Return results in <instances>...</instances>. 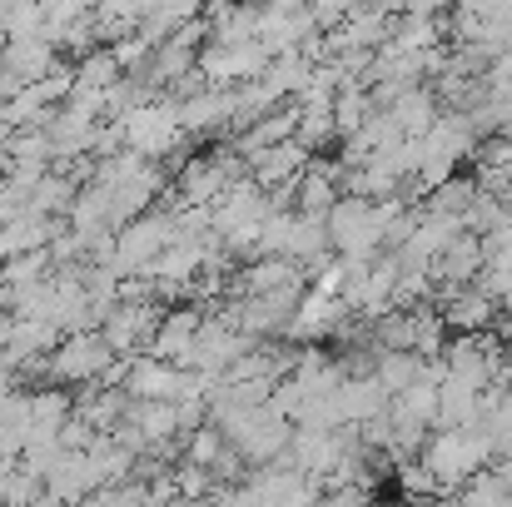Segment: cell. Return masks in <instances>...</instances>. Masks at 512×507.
<instances>
[{
  "label": "cell",
  "instance_id": "1",
  "mask_svg": "<svg viewBox=\"0 0 512 507\" xmlns=\"http://www.w3.org/2000/svg\"><path fill=\"white\" fill-rule=\"evenodd\" d=\"M418 458H423L428 473L438 478V493L453 498V488H458L468 473H478L483 463H493V448H488V438H483L478 423H463V428H438V433H428V443H423Z\"/></svg>",
  "mask_w": 512,
  "mask_h": 507
},
{
  "label": "cell",
  "instance_id": "7",
  "mask_svg": "<svg viewBox=\"0 0 512 507\" xmlns=\"http://www.w3.org/2000/svg\"><path fill=\"white\" fill-rule=\"evenodd\" d=\"M418 373H423V353H413V348H378V358H373V378L383 383V393L408 388Z\"/></svg>",
  "mask_w": 512,
  "mask_h": 507
},
{
  "label": "cell",
  "instance_id": "4",
  "mask_svg": "<svg viewBox=\"0 0 512 507\" xmlns=\"http://www.w3.org/2000/svg\"><path fill=\"white\" fill-rule=\"evenodd\" d=\"M383 110L393 115V125H398L403 135H428V125L438 120L443 100H438V90H433L428 80H413V85H403V90H398Z\"/></svg>",
  "mask_w": 512,
  "mask_h": 507
},
{
  "label": "cell",
  "instance_id": "3",
  "mask_svg": "<svg viewBox=\"0 0 512 507\" xmlns=\"http://www.w3.org/2000/svg\"><path fill=\"white\" fill-rule=\"evenodd\" d=\"M438 314L448 324V334H483V329H498V299L478 284H458L438 299Z\"/></svg>",
  "mask_w": 512,
  "mask_h": 507
},
{
  "label": "cell",
  "instance_id": "5",
  "mask_svg": "<svg viewBox=\"0 0 512 507\" xmlns=\"http://www.w3.org/2000/svg\"><path fill=\"white\" fill-rule=\"evenodd\" d=\"M254 165V174H259V184H289L299 169L309 165V150L289 135V140H279V145H269L259 160H249Z\"/></svg>",
  "mask_w": 512,
  "mask_h": 507
},
{
  "label": "cell",
  "instance_id": "6",
  "mask_svg": "<svg viewBox=\"0 0 512 507\" xmlns=\"http://www.w3.org/2000/svg\"><path fill=\"white\" fill-rule=\"evenodd\" d=\"M473 199H478V179L453 169L448 179H438V184L423 194V209H438V214H458V219H463Z\"/></svg>",
  "mask_w": 512,
  "mask_h": 507
},
{
  "label": "cell",
  "instance_id": "2",
  "mask_svg": "<svg viewBox=\"0 0 512 507\" xmlns=\"http://www.w3.org/2000/svg\"><path fill=\"white\" fill-rule=\"evenodd\" d=\"M110 358H115V348L105 343L100 329H75V334L50 353L45 373H50L55 383H90V378H100V373L110 368Z\"/></svg>",
  "mask_w": 512,
  "mask_h": 507
}]
</instances>
